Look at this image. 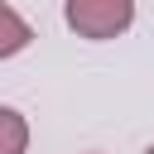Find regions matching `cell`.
<instances>
[{
    "mask_svg": "<svg viewBox=\"0 0 154 154\" xmlns=\"http://www.w3.org/2000/svg\"><path fill=\"white\" fill-rule=\"evenodd\" d=\"M144 154H154V144H149V149H144Z\"/></svg>",
    "mask_w": 154,
    "mask_h": 154,
    "instance_id": "277c9868",
    "label": "cell"
},
{
    "mask_svg": "<svg viewBox=\"0 0 154 154\" xmlns=\"http://www.w3.org/2000/svg\"><path fill=\"white\" fill-rule=\"evenodd\" d=\"M63 19L77 38H116L135 24V0H63Z\"/></svg>",
    "mask_w": 154,
    "mask_h": 154,
    "instance_id": "6da1fadb",
    "label": "cell"
},
{
    "mask_svg": "<svg viewBox=\"0 0 154 154\" xmlns=\"http://www.w3.org/2000/svg\"><path fill=\"white\" fill-rule=\"evenodd\" d=\"M29 149V120L14 106H0V154H24Z\"/></svg>",
    "mask_w": 154,
    "mask_h": 154,
    "instance_id": "3957f363",
    "label": "cell"
},
{
    "mask_svg": "<svg viewBox=\"0 0 154 154\" xmlns=\"http://www.w3.org/2000/svg\"><path fill=\"white\" fill-rule=\"evenodd\" d=\"M29 38H34L29 19H24V14H14V10L0 0V58H14V53H24V48H29Z\"/></svg>",
    "mask_w": 154,
    "mask_h": 154,
    "instance_id": "7a4b0ae2",
    "label": "cell"
}]
</instances>
